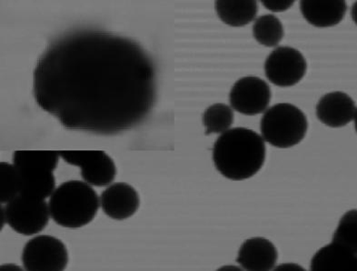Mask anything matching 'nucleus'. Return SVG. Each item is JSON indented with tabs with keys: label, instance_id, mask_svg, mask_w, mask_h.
Masks as SVG:
<instances>
[{
	"label": "nucleus",
	"instance_id": "1",
	"mask_svg": "<svg viewBox=\"0 0 357 271\" xmlns=\"http://www.w3.org/2000/svg\"><path fill=\"white\" fill-rule=\"evenodd\" d=\"M33 94L66 129L118 134L151 113L157 98L155 66L133 39L75 29L54 39L38 59Z\"/></svg>",
	"mask_w": 357,
	"mask_h": 271
},
{
	"label": "nucleus",
	"instance_id": "2",
	"mask_svg": "<svg viewBox=\"0 0 357 271\" xmlns=\"http://www.w3.org/2000/svg\"><path fill=\"white\" fill-rule=\"evenodd\" d=\"M265 140L256 131L231 129L215 141L213 161L219 173L234 182L250 179L266 161Z\"/></svg>",
	"mask_w": 357,
	"mask_h": 271
},
{
	"label": "nucleus",
	"instance_id": "3",
	"mask_svg": "<svg viewBox=\"0 0 357 271\" xmlns=\"http://www.w3.org/2000/svg\"><path fill=\"white\" fill-rule=\"evenodd\" d=\"M50 216L63 228H83L97 216L100 198L85 182L70 180L58 186L50 198Z\"/></svg>",
	"mask_w": 357,
	"mask_h": 271
},
{
	"label": "nucleus",
	"instance_id": "4",
	"mask_svg": "<svg viewBox=\"0 0 357 271\" xmlns=\"http://www.w3.org/2000/svg\"><path fill=\"white\" fill-rule=\"evenodd\" d=\"M59 153L56 150H17L13 164L22 177L20 195L46 200L56 189L54 171L58 167Z\"/></svg>",
	"mask_w": 357,
	"mask_h": 271
},
{
	"label": "nucleus",
	"instance_id": "5",
	"mask_svg": "<svg viewBox=\"0 0 357 271\" xmlns=\"http://www.w3.org/2000/svg\"><path fill=\"white\" fill-rule=\"evenodd\" d=\"M308 129L307 117L292 104L275 105L261 119L263 140L279 149L298 145L305 137Z\"/></svg>",
	"mask_w": 357,
	"mask_h": 271
},
{
	"label": "nucleus",
	"instance_id": "6",
	"mask_svg": "<svg viewBox=\"0 0 357 271\" xmlns=\"http://www.w3.org/2000/svg\"><path fill=\"white\" fill-rule=\"evenodd\" d=\"M1 209L12 230L24 236L40 233L49 224L50 210L46 200L20 195Z\"/></svg>",
	"mask_w": 357,
	"mask_h": 271
},
{
	"label": "nucleus",
	"instance_id": "7",
	"mask_svg": "<svg viewBox=\"0 0 357 271\" xmlns=\"http://www.w3.org/2000/svg\"><path fill=\"white\" fill-rule=\"evenodd\" d=\"M22 263L26 271H65L68 264L67 247L55 237H33L24 247Z\"/></svg>",
	"mask_w": 357,
	"mask_h": 271
},
{
	"label": "nucleus",
	"instance_id": "8",
	"mask_svg": "<svg viewBox=\"0 0 357 271\" xmlns=\"http://www.w3.org/2000/svg\"><path fill=\"white\" fill-rule=\"evenodd\" d=\"M66 163L80 168L81 177L90 186H106L114 182L116 167L103 150H60Z\"/></svg>",
	"mask_w": 357,
	"mask_h": 271
},
{
	"label": "nucleus",
	"instance_id": "9",
	"mask_svg": "<svg viewBox=\"0 0 357 271\" xmlns=\"http://www.w3.org/2000/svg\"><path fill=\"white\" fill-rule=\"evenodd\" d=\"M307 60L298 50L278 47L273 50L265 63L266 76L275 86H295L307 73Z\"/></svg>",
	"mask_w": 357,
	"mask_h": 271
},
{
	"label": "nucleus",
	"instance_id": "10",
	"mask_svg": "<svg viewBox=\"0 0 357 271\" xmlns=\"http://www.w3.org/2000/svg\"><path fill=\"white\" fill-rule=\"evenodd\" d=\"M234 110L247 116H255L268 110L271 90L265 80L257 77H245L236 81L229 94Z\"/></svg>",
	"mask_w": 357,
	"mask_h": 271
},
{
	"label": "nucleus",
	"instance_id": "11",
	"mask_svg": "<svg viewBox=\"0 0 357 271\" xmlns=\"http://www.w3.org/2000/svg\"><path fill=\"white\" fill-rule=\"evenodd\" d=\"M100 206L110 219L125 221L139 210L140 198L133 186L128 183L116 182L102 192Z\"/></svg>",
	"mask_w": 357,
	"mask_h": 271
},
{
	"label": "nucleus",
	"instance_id": "12",
	"mask_svg": "<svg viewBox=\"0 0 357 271\" xmlns=\"http://www.w3.org/2000/svg\"><path fill=\"white\" fill-rule=\"evenodd\" d=\"M278 252L273 242L256 237L245 240L236 261L245 271H272L277 265Z\"/></svg>",
	"mask_w": 357,
	"mask_h": 271
},
{
	"label": "nucleus",
	"instance_id": "13",
	"mask_svg": "<svg viewBox=\"0 0 357 271\" xmlns=\"http://www.w3.org/2000/svg\"><path fill=\"white\" fill-rule=\"evenodd\" d=\"M355 101L346 93H328L317 105V116L323 124L330 128H342L355 119Z\"/></svg>",
	"mask_w": 357,
	"mask_h": 271
},
{
	"label": "nucleus",
	"instance_id": "14",
	"mask_svg": "<svg viewBox=\"0 0 357 271\" xmlns=\"http://www.w3.org/2000/svg\"><path fill=\"white\" fill-rule=\"evenodd\" d=\"M300 10L305 20L317 28H329L337 25L347 13V6L343 0L319 1V0H302Z\"/></svg>",
	"mask_w": 357,
	"mask_h": 271
},
{
	"label": "nucleus",
	"instance_id": "15",
	"mask_svg": "<svg viewBox=\"0 0 357 271\" xmlns=\"http://www.w3.org/2000/svg\"><path fill=\"white\" fill-rule=\"evenodd\" d=\"M356 258L352 253L331 242L312 258L310 271H352Z\"/></svg>",
	"mask_w": 357,
	"mask_h": 271
},
{
	"label": "nucleus",
	"instance_id": "16",
	"mask_svg": "<svg viewBox=\"0 0 357 271\" xmlns=\"http://www.w3.org/2000/svg\"><path fill=\"white\" fill-rule=\"evenodd\" d=\"M215 10L225 24L231 27H244L252 22L258 13L257 1H215Z\"/></svg>",
	"mask_w": 357,
	"mask_h": 271
},
{
	"label": "nucleus",
	"instance_id": "17",
	"mask_svg": "<svg viewBox=\"0 0 357 271\" xmlns=\"http://www.w3.org/2000/svg\"><path fill=\"white\" fill-rule=\"evenodd\" d=\"M253 35L263 46L277 47L284 38L283 24L274 15H264L255 20Z\"/></svg>",
	"mask_w": 357,
	"mask_h": 271
},
{
	"label": "nucleus",
	"instance_id": "18",
	"mask_svg": "<svg viewBox=\"0 0 357 271\" xmlns=\"http://www.w3.org/2000/svg\"><path fill=\"white\" fill-rule=\"evenodd\" d=\"M234 122L232 108L225 104H214L206 110L203 115L206 135L224 134L229 131Z\"/></svg>",
	"mask_w": 357,
	"mask_h": 271
},
{
	"label": "nucleus",
	"instance_id": "19",
	"mask_svg": "<svg viewBox=\"0 0 357 271\" xmlns=\"http://www.w3.org/2000/svg\"><path fill=\"white\" fill-rule=\"evenodd\" d=\"M332 242L357 256V210L344 214L333 236Z\"/></svg>",
	"mask_w": 357,
	"mask_h": 271
},
{
	"label": "nucleus",
	"instance_id": "20",
	"mask_svg": "<svg viewBox=\"0 0 357 271\" xmlns=\"http://www.w3.org/2000/svg\"><path fill=\"white\" fill-rule=\"evenodd\" d=\"M1 173V200L2 204L10 203L21 193L22 189V177L20 170L14 164L1 162L0 164Z\"/></svg>",
	"mask_w": 357,
	"mask_h": 271
},
{
	"label": "nucleus",
	"instance_id": "21",
	"mask_svg": "<svg viewBox=\"0 0 357 271\" xmlns=\"http://www.w3.org/2000/svg\"><path fill=\"white\" fill-rule=\"evenodd\" d=\"M295 1H262V4L265 6L268 10L273 12H282L286 11L288 8L292 7Z\"/></svg>",
	"mask_w": 357,
	"mask_h": 271
},
{
	"label": "nucleus",
	"instance_id": "22",
	"mask_svg": "<svg viewBox=\"0 0 357 271\" xmlns=\"http://www.w3.org/2000/svg\"><path fill=\"white\" fill-rule=\"evenodd\" d=\"M272 271H307L302 266L296 263H283L275 266Z\"/></svg>",
	"mask_w": 357,
	"mask_h": 271
},
{
	"label": "nucleus",
	"instance_id": "23",
	"mask_svg": "<svg viewBox=\"0 0 357 271\" xmlns=\"http://www.w3.org/2000/svg\"><path fill=\"white\" fill-rule=\"evenodd\" d=\"M0 271H26L16 264H4L0 268Z\"/></svg>",
	"mask_w": 357,
	"mask_h": 271
},
{
	"label": "nucleus",
	"instance_id": "24",
	"mask_svg": "<svg viewBox=\"0 0 357 271\" xmlns=\"http://www.w3.org/2000/svg\"><path fill=\"white\" fill-rule=\"evenodd\" d=\"M217 271H245L241 267L235 266V265H226L219 268Z\"/></svg>",
	"mask_w": 357,
	"mask_h": 271
},
{
	"label": "nucleus",
	"instance_id": "25",
	"mask_svg": "<svg viewBox=\"0 0 357 271\" xmlns=\"http://www.w3.org/2000/svg\"><path fill=\"white\" fill-rule=\"evenodd\" d=\"M351 16L352 20L357 25V1L352 6V10H351Z\"/></svg>",
	"mask_w": 357,
	"mask_h": 271
},
{
	"label": "nucleus",
	"instance_id": "26",
	"mask_svg": "<svg viewBox=\"0 0 357 271\" xmlns=\"http://www.w3.org/2000/svg\"><path fill=\"white\" fill-rule=\"evenodd\" d=\"M352 271H357V256L356 258L355 265H354L353 270Z\"/></svg>",
	"mask_w": 357,
	"mask_h": 271
},
{
	"label": "nucleus",
	"instance_id": "27",
	"mask_svg": "<svg viewBox=\"0 0 357 271\" xmlns=\"http://www.w3.org/2000/svg\"><path fill=\"white\" fill-rule=\"evenodd\" d=\"M355 126H356V131L357 132V110H356V117H355Z\"/></svg>",
	"mask_w": 357,
	"mask_h": 271
}]
</instances>
